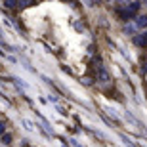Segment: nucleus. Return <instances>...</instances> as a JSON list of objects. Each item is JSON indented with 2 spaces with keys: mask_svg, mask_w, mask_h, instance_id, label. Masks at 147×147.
Here are the masks:
<instances>
[{
  "mask_svg": "<svg viewBox=\"0 0 147 147\" xmlns=\"http://www.w3.org/2000/svg\"><path fill=\"white\" fill-rule=\"evenodd\" d=\"M6 4H8V6H16L17 0H6Z\"/></svg>",
  "mask_w": 147,
  "mask_h": 147,
  "instance_id": "f257e3e1",
  "label": "nucleus"
}]
</instances>
